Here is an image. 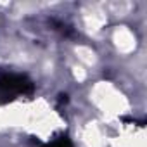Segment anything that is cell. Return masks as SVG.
Instances as JSON below:
<instances>
[{"mask_svg":"<svg viewBox=\"0 0 147 147\" xmlns=\"http://www.w3.org/2000/svg\"><path fill=\"white\" fill-rule=\"evenodd\" d=\"M33 82L26 75H16V73H4L0 75V94L5 100L14 99V95H28L33 92Z\"/></svg>","mask_w":147,"mask_h":147,"instance_id":"1","label":"cell"},{"mask_svg":"<svg viewBox=\"0 0 147 147\" xmlns=\"http://www.w3.org/2000/svg\"><path fill=\"white\" fill-rule=\"evenodd\" d=\"M45 147H73V142L69 140L67 135H61V137L50 140L49 144H45Z\"/></svg>","mask_w":147,"mask_h":147,"instance_id":"2","label":"cell"}]
</instances>
